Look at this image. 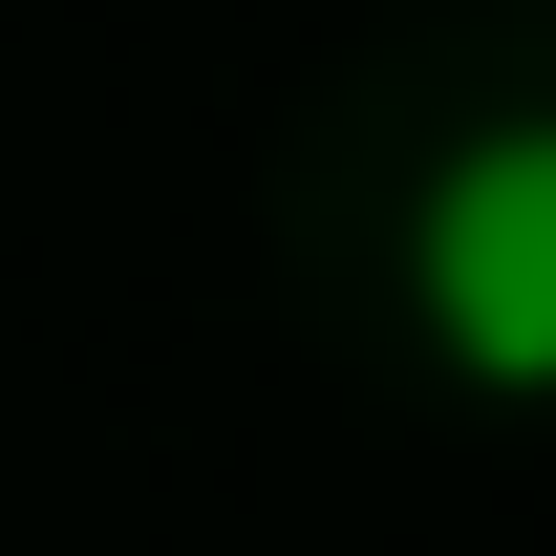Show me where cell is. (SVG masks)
Here are the masks:
<instances>
[{
	"mask_svg": "<svg viewBox=\"0 0 556 556\" xmlns=\"http://www.w3.org/2000/svg\"><path fill=\"white\" fill-rule=\"evenodd\" d=\"M407 300H428V343L471 364V386L556 407V108H535V129H471L450 172H428Z\"/></svg>",
	"mask_w": 556,
	"mask_h": 556,
	"instance_id": "obj_1",
	"label": "cell"
}]
</instances>
